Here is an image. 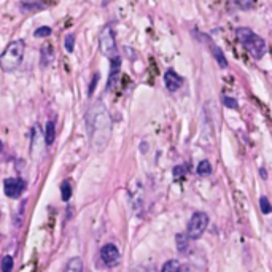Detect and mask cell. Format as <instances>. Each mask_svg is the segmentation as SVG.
I'll use <instances>...</instances> for the list:
<instances>
[{"mask_svg": "<svg viewBox=\"0 0 272 272\" xmlns=\"http://www.w3.org/2000/svg\"><path fill=\"white\" fill-rule=\"evenodd\" d=\"M86 123H88V131L93 147L96 150H102L107 145V142H109L112 131L110 115L102 102H96L91 107L88 115H86Z\"/></svg>", "mask_w": 272, "mask_h": 272, "instance_id": "cell-1", "label": "cell"}, {"mask_svg": "<svg viewBox=\"0 0 272 272\" xmlns=\"http://www.w3.org/2000/svg\"><path fill=\"white\" fill-rule=\"evenodd\" d=\"M236 37L237 40L242 43V46L255 57V59H263L266 51H267V45L263 37H259L258 34H255L251 29L248 27H239L236 29Z\"/></svg>", "mask_w": 272, "mask_h": 272, "instance_id": "cell-2", "label": "cell"}, {"mask_svg": "<svg viewBox=\"0 0 272 272\" xmlns=\"http://www.w3.org/2000/svg\"><path fill=\"white\" fill-rule=\"evenodd\" d=\"M24 51H26V43L24 40H15L12 42L7 50L0 56V67L4 72H15L19 65L23 64L24 59Z\"/></svg>", "mask_w": 272, "mask_h": 272, "instance_id": "cell-3", "label": "cell"}, {"mask_svg": "<svg viewBox=\"0 0 272 272\" xmlns=\"http://www.w3.org/2000/svg\"><path fill=\"white\" fill-rule=\"evenodd\" d=\"M99 48H101V53L107 57V59H118L120 54L118 50H116V40H115V34H113V29L112 26H105L101 34H99Z\"/></svg>", "mask_w": 272, "mask_h": 272, "instance_id": "cell-4", "label": "cell"}, {"mask_svg": "<svg viewBox=\"0 0 272 272\" xmlns=\"http://www.w3.org/2000/svg\"><path fill=\"white\" fill-rule=\"evenodd\" d=\"M209 226V215L204 212H196L188 223L187 236L190 239H199Z\"/></svg>", "mask_w": 272, "mask_h": 272, "instance_id": "cell-5", "label": "cell"}, {"mask_svg": "<svg viewBox=\"0 0 272 272\" xmlns=\"http://www.w3.org/2000/svg\"><path fill=\"white\" fill-rule=\"evenodd\" d=\"M101 258L104 261V264L105 266H109V267H115V266H118L120 264V261H121V253H120V250L116 245L113 244H107L101 248Z\"/></svg>", "mask_w": 272, "mask_h": 272, "instance_id": "cell-6", "label": "cell"}, {"mask_svg": "<svg viewBox=\"0 0 272 272\" xmlns=\"http://www.w3.org/2000/svg\"><path fill=\"white\" fill-rule=\"evenodd\" d=\"M24 190H26V183L21 178L12 177V178H7L4 182V193L12 199H16V198L21 196Z\"/></svg>", "mask_w": 272, "mask_h": 272, "instance_id": "cell-7", "label": "cell"}, {"mask_svg": "<svg viewBox=\"0 0 272 272\" xmlns=\"http://www.w3.org/2000/svg\"><path fill=\"white\" fill-rule=\"evenodd\" d=\"M164 83H166V88L170 93H175L178 91L182 86H183V78L173 70H167L166 75H164Z\"/></svg>", "mask_w": 272, "mask_h": 272, "instance_id": "cell-8", "label": "cell"}, {"mask_svg": "<svg viewBox=\"0 0 272 272\" xmlns=\"http://www.w3.org/2000/svg\"><path fill=\"white\" fill-rule=\"evenodd\" d=\"M207 43H209V48H210V51H212V54H213V57L217 59V62H218V65L221 67V69H228V61H226V57H225V54H223V51L220 50V48L213 43L212 40H207Z\"/></svg>", "mask_w": 272, "mask_h": 272, "instance_id": "cell-9", "label": "cell"}, {"mask_svg": "<svg viewBox=\"0 0 272 272\" xmlns=\"http://www.w3.org/2000/svg\"><path fill=\"white\" fill-rule=\"evenodd\" d=\"M56 139V126L53 121H48L45 126V143L46 145H53Z\"/></svg>", "mask_w": 272, "mask_h": 272, "instance_id": "cell-10", "label": "cell"}, {"mask_svg": "<svg viewBox=\"0 0 272 272\" xmlns=\"http://www.w3.org/2000/svg\"><path fill=\"white\" fill-rule=\"evenodd\" d=\"M53 57H54V51L51 45H43L42 46V65H50L53 62Z\"/></svg>", "mask_w": 272, "mask_h": 272, "instance_id": "cell-11", "label": "cell"}, {"mask_svg": "<svg viewBox=\"0 0 272 272\" xmlns=\"http://www.w3.org/2000/svg\"><path fill=\"white\" fill-rule=\"evenodd\" d=\"M64 272H83V261L80 258H72L67 263Z\"/></svg>", "mask_w": 272, "mask_h": 272, "instance_id": "cell-12", "label": "cell"}, {"mask_svg": "<svg viewBox=\"0 0 272 272\" xmlns=\"http://www.w3.org/2000/svg\"><path fill=\"white\" fill-rule=\"evenodd\" d=\"M161 272H182L180 263H178V261H175V259H170V261H167V263L162 266Z\"/></svg>", "mask_w": 272, "mask_h": 272, "instance_id": "cell-13", "label": "cell"}, {"mask_svg": "<svg viewBox=\"0 0 272 272\" xmlns=\"http://www.w3.org/2000/svg\"><path fill=\"white\" fill-rule=\"evenodd\" d=\"M61 194H62V201H69L72 196V187H70V182L65 180L61 185Z\"/></svg>", "mask_w": 272, "mask_h": 272, "instance_id": "cell-14", "label": "cell"}, {"mask_svg": "<svg viewBox=\"0 0 272 272\" xmlns=\"http://www.w3.org/2000/svg\"><path fill=\"white\" fill-rule=\"evenodd\" d=\"M199 175H209V173L212 172V166H210V162L207 159H204L199 162V166H198V170H196Z\"/></svg>", "mask_w": 272, "mask_h": 272, "instance_id": "cell-15", "label": "cell"}, {"mask_svg": "<svg viewBox=\"0 0 272 272\" xmlns=\"http://www.w3.org/2000/svg\"><path fill=\"white\" fill-rule=\"evenodd\" d=\"M34 35H35L37 38L50 37V35H51V27H48V26H42V27H38L37 31L34 32Z\"/></svg>", "mask_w": 272, "mask_h": 272, "instance_id": "cell-16", "label": "cell"}, {"mask_svg": "<svg viewBox=\"0 0 272 272\" xmlns=\"http://www.w3.org/2000/svg\"><path fill=\"white\" fill-rule=\"evenodd\" d=\"M234 4L240 10H251L255 7V0H234Z\"/></svg>", "mask_w": 272, "mask_h": 272, "instance_id": "cell-17", "label": "cell"}, {"mask_svg": "<svg viewBox=\"0 0 272 272\" xmlns=\"http://www.w3.org/2000/svg\"><path fill=\"white\" fill-rule=\"evenodd\" d=\"M65 50L69 51V53H73V50H75V35L73 34H69L65 37Z\"/></svg>", "mask_w": 272, "mask_h": 272, "instance_id": "cell-18", "label": "cell"}, {"mask_svg": "<svg viewBox=\"0 0 272 272\" xmlns=\"http://www.w3.org/2000/svg\"><path fill=\"white\" fill-rule=\"evenodd\" d=\"M13 270V258L5 256L2 259V272H12Z\"/></svg>", "mask_w": 272, "mask_h": 272, "instance_id": "cell-19", "label": "cell"}, {"mask_svg": "<svg viewBox=\"0 0 272 272\" xmlns=\"http://www.w3.org/2000/svg\"><path fill=\"white\" fill-rule=\"evenodd\" d=\"M223 104H225L228 109H237L239 104L236 99H232V97H228V96H223Z\"/></svg>", "mask_w": 272, "mask_h": 272, "instance_id": "cell-20", "label": "cell"}, {"mask_svg": "<svg viewBox=\"0 0 272 272\" xmlns=\"http://www.w3.org/2000/svg\"><path fill=\"white\" fill-rule=\"evenodd\" d=\"M259 206H261V210H263V213H269L270 212V204H269L267 198H261L259 199Z\"/></svg>", "mask_w": 272, "mask_h": 272, "instance_id": "cell-21", "label": "cell"}, {"mask_svg": "<svg viewBox=\"0 0 272 272\" xmlns=\"http://www.w3.org/2000/svg\"><path fill=\"white\" fill-rule=\"evenodd\" d=\"M177 242H178V250H180V251L187 250V240L183 242V234H178V236H177Z\"/></svg>", "mask_w": 272, "mask_h": 272, "instance_id": "cell-22", "label": "cell"}, {"mask_svg": "<svg viewBox=\"0 0 272 272\" xmlns=\"http://www.w3.org/2000/svg\"><path fill=\"white\" fill-rule=\"evenodd\" d=\"M185 173H187V170H185V167H182V166L175 167V170H173V175H175V178H178L180 175H185Z\"/></svg>", "mask_w": 272, "mask_h": 272, "instance_id": "cell-23", "label": "cell"}, {"mask_svg": "<svg viewBox=\"0 0 272 272\" xmlns=\"http://www.w3.org/2000/svg\"><path fill=\"white\" fill-rule=\"evenodd\" d=\"M99 81V73H94V78H93V83H91V88H89V94H93V89H94V84H97Z\"/></svg>", "mask_w": 272, "mask_h": 272, "instance_id": "cell-24", "label": "cell"}, {"mask_svg": "<svg viewBox=\"0 0 272 272\" xmlns=\"http://www.w3.org/2000/svg\"><path fill=\"white\" fill-rule=\"evenodd\" d=\"M135 272H147V269H145V267H139V269H135Z\"/></svg>", "mask_w": 272, "mask_h": 272, "instance_id": "cell-25", "label": "cell"}, {"mask_svg": "<svg viewBox=\"0 0 272 272\" xmlns=\"http://www.w3.org/2000/svg\"><path fill=\"white\" fill-rule=\"evenodd\" d=\"M2 148H4V143H2V140H0V151H2Z\"/></svg>", "mask_w": 272, "mask_h": 272, "instance_id": "cell-26", "label": "cell"}]
</instances>
